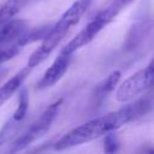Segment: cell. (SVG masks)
I'll return each instance as SVG.
<instances>
[{"label":"cell","instance_id":"17","mask_svg":"<svg viewBox=\"0 0 154 154\" xmlns=\"http://www.w3.org/2000/svg\"><path fill=\"white\" fill-rule=\"evenodd\" d=\"M5 73H6V70H1V71H0V81L2 79V77L5 76Z\"/></svg>","mask_w":154,"mask_h":154},{"label":"cell","instance_id":"16","mask_svg":"<svg viewBox=\"0 0 154 154\" xmlns=\"http://www.w3.org/2000/svg\"><path fill=\"white\" fill-rule=\"evenodd\" d=\"M19 52V46L14 45V46H10L6 48H1L0 49V65L4 64L5 61H8L10 59H12L14 55H17Z\"/></svg>","mask_w":154,"mask_h":154},{"label":"cell","instance_id":"3","mask_svg":"<svg viewBox=\"0 0 154 154\" xmlns=\"http://www.w3.org/2000/svg\"><path fill=\"white\" fill-rule=\"evenodd\" d=\"M132 0H112V2L99 12L63 49L60 53L64 54H73L77 49L90 43L95 36L106 26L124 7H126Z\"/></svg>","mask_w":154,"mask_h":154},{"label":"cell","instance_id":"8","mask_svg":"<svg viewBox=\"0 0 154 154\" xmlns=\"http://www.w3.org/2000/svg\"><path fill=\"white\" fill-rule=\"evenodd\" d=\"M32 67H29L26 65V67L22 69L19 72H17L14 76H12L6 83H4L0 87V107L19 89V87L22 85V83L24 82V79L28 77V75L30 73Z\"/></svg>","mask_w":154,"mask_h":154},{"label":"cell","instance_id":"2","mask_svg":"<svg viewBox=\"0 0 154 154\" xmlns=\"http://www.w3.org/2000/svg\"><path fill=\"white\" fill-rule=\"evenodd\" d=\"M90 2L91 0H77L64 12L60 19L54 25H52L51 30L42 40L41 46L29 57L28 59L29 67H35L36 65L41 64L55 49V47L60 43V41L65 37V35L70 30V28L78 23L81 17L90 6Z\"/></svg>","mask_w":154,"mask_h":154},{"label":"cell","instance_id":"4","mask_svg":"<svg viewBox=\"0 0 154 154\" xmlns=\"http://www.w3.org/2000/svg\"><path fill=\"white\" fill-rule=\"evenodd\" d=\"M61 102H63V100L60 99V100L53 102L52 105H49L42 112V114L12 143V147H11L10 152L11 153L20 152L24 148H26L29 144L35 142L36 140L41 138L49 130L51 125L55 120V118L59 113V108H60Z\"/></svg>","mask_w":154,"mask_h":154},{"label":"cell","instance_id":"12","mask_svg":"<svg viewBox=\"0 0 154 154\" xmlns=\"http://www.w3.org/2000/svg\"><path fill=\"white\" fill-rule=\"evenodd\" d=\"M20 1L19 0H7L0 7V26L11 20L19 11Z\"/></svg>","mask_w":154,"mask_h":154},{"label":"cell","instance_id":"13","mask_svg":"<svg viewBox=\"0 0 154 154\" xmlns=\"http://www.w3.org/2000/svg\"><path fill=\"white\" fill-rule=\"evenodd\" d=\"M28 106H29V95H28V90L25 88H22V90L19 91V99H18V106L16 108V111L13 112L12 118L14 120L22 122L28 112Z\"/></svg>","mask_w":154,"mask_h":154},{"label":"cell","instance_id":"14","mask_svg":"<svg viewBox=\"0 0 154 154\" xmlns=\"http://www.w3.org/2000/svg\"><path fill=\"white\" fill-rule=\"evenodd\" d=\"M19 123L20 122H18V120H14L13 118H11V119H8L5 124H4V126L1 128V130H0V147L5 143V142H7L12 136H13V134L17 131V129L19 128Z\"/></svg>","mask_w":154,"mask_h":154},{"label":"cell","instance_id":"1","mask_svg":"<svg viewBox=\"0 0 154 154\" xmlns=\"http://www.w3.org/2000/svg\"><path fill=\"white\" fill-rule=\"evenodd\" d=\"M153 109V97L152 95L142 96L134 102L114 111L107 113L102 117L94 118L65 134L59 138L54 146L57 150H64L71 147H76L90 141H94L109 131H114L123 125L148 114Z\"/></svg>","mask_w":154,"mask_h":154},{"label":"cell","instance_id":"5","mask_svg":"<svg viewBox=\"0 0 154 154\" xmlns=\"http://www.w3.org/2000/svg\"><path fill=\"white\" fill-rule=\"evenodd\" d=\"M153 81H154V65H153V60H150L144 69L128 77L118 87L116 91V99L119 102L130 101L136 96L141 95L142 93H144L147 89H149L153 85Z\"/></svg>","mask_w":154,"mask_h":154},{"label":"cell","instance_id":"11","mask_svg":"<svg viewBox=\"0 0 154 154\" xmlns=\"http://www.w3.org/2000/svg\"><path fill=\"white\" fill-rule=\"evenodd\" d=\"M52 25H43V26H40V28H35L25 34H22L19 36V40H18V46L22 47V46H26L29 43H32V42H36V41H40V40H43L46 37V35L48 34V31L51 30Z\"/></svg>","mask_w":154,"mask_h":154},{"label":"cell","instance_id":"15","mask_svg":"<svg viewBox=\"0 0 154 154\" xmlns=\"http://www.w3.org/2000/svg\"><path fill=\"white\" fill-rule=\"evenodd\" d=\"M118 149H119V140H118V136L113 131H109V132L105 134V138H103V152L105 153H114Z\"/></svg>","mask_w":154,"mask_h":154},{"label":"cell","instance_id":"6","mask_svg":"<svg viewBox=\"0 0 154 154\" xmlns=\"http://www.w3.org/2000/svg\"><path fill=\"white\" fill-rule=\"evenodd\" d=\"M70 61H71V54L60 53L59 57L55 58V60L52 63V65L43 73L42 78L40 79L38 84H37V88L38 89H46V88L54 85L58 81H60V78L67 71Z\"/></svg>","mask_w":154,"mask_h":154},{"label":"cell","instance_id":"7","mask_svg":"<svg viewBox=\"0 0 154 154\" xmlns=\"http://www.w3.org/2000/svg\"><path fill=\"white\" fill-rule=\"evenodd\" d=\"M150 29H152L150 19H144V20H140V22L135 23L130 28V30L126 35L124 48L126 51H135L147 37Z\"/></svg>","mask_w":154,"mask_h":154},{"label":"cell","instance_id":"10","mask_svg":"<svg viewBox=\"0 0 154 154\" xmlns=\"http://www.w3.org/2000/svg\"><path fill=\"white\" fill-rule=\"evenodd\" d=\"M26 28V23L23 19L8 20L6 24L0 26V45L12 41L13 38L20 36Z\"/></svg>","mask_w":154,"mask_h":154},{"label":"cell","instance_id":"9","mask_svg":"<svg viewBox=\"0 0 154 154\" xmlns=\"http://www.w3.org/2000/svg\"><path fill=\"white\" fill-rule=\"evenodd\" d=\"M120 77H122V72L119 70H114L112 71L102 82H100L95 90H94V95L93 97L96 100V103L102 101L106 95H108L111 91H113L116 89V87L118 85L119 81H120Z\"/></svg>","mask_w":154,"mask_h":154}]
</instances>
